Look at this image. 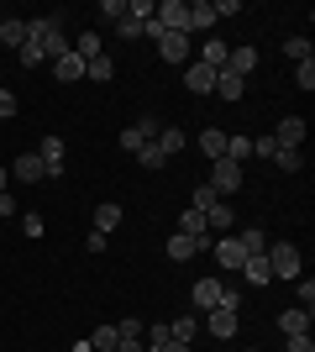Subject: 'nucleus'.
<instances>
[{"label":"nucleus","mask_w":315,"mask_h":352,"mask_svg":"<svg viewBox=\"0 0 315 352\" xmlns=\"http://www.w3.org/2000/svg\"><path fill=\"white\" fill-rule=\"evenodd\" d=\"M263 258H268L273 279H300V274H305V268H300V248H294V242H273Z\"/></svg>","instance_id":"obj_1"},{"label":"nucleus","mask_w":315,"mask_h":352,"mask_svg":"<svg viewBox=\"0 0 315 352\" xmlns=\"http://www.w3.org/2000/svg\"><path fill=\"white\" fill-rule=\"evenodd\" d=\"M210 190H215V200H226L231 190H242V163H231V158H215L210 163V179H205Z\"/></svg>","instance_id":"obj_2"},{"label":"nucleus","mask_w":315,"mask_h":352,"mask_svg":"<svg viewBox=\"0 0 315 352\" xmlns=\"http://www.w3.org/2000/svg\"><path fill=\"white\" fill-rule=\"evenodd\" d=\"M152 16L163 21V32H184L189 37V0H163V6H152Z\"/></svg>","instance_id":"obj_3"},{"label":"nucleus","mask_w":315,"mask_h":352,"mask_svg":"<svg viewBox=\"0 0 315 352\" xmlns=\"http://www.w3.org/2000/svg\"><path fill=\"white\" fill-rule=\"evenodd\" d=\"M237 310H205V321H200V331H210L215 342H231L237 337Z\"/></svg>","instance_id":"obj_4"},{"label":"nucleus","mask_w":315,"mask_h":352,"mask_svg":"<svg viewBox=\"0 0 315 352\" xmlns=\"http://www.w3.org/2000/svg\"><path fill=\"white\" fill-rule=\"evenodd\" d=\"M205 248H210V236H189V232H174V236H168V258H174V263H189V258L205 252Z\"/></svg>","instance_id":"obj_5"},{"label":"nucleus","mask_w":315,"mask_h":352,"mask_svg":"<svg viewBox=\"0 0 315 352\" xmlns=\"http://www.w3.org/2000/svg\"><path fill=\"white\" fill-rule=\"evenodd\" d=\"M184 89H189V95H210V89H215V69H205L200 58H189L184 63Z\"/></svg>","instance_id":"obj_6"},{"label":"nucleus","mask_w":315,"mask_h":352,"mask_svg":"<svg viewBox=\"0 0 315 352\" xmlns=\"http://www.w3.org/2000/svg\"><path fill=\"white\" fill-rule=\"evenodd\" d=\"M158 58L163 63H189V37H184V32H163V37H158Z\"/></svg>","instance_id":"obj_7"},{"label":"nucleus","mask_w":315,"mask_h":352,"mask_svg":"<svg viewBox=\"0 0 315 352\" xmlns=\"http://www.w3.org/2000/svg\"><path fill=\"white\" fill-rule=\"evenodd\" d=\"M37 158H43V168H47V184L63 174V137H43L37 142Z\"/></svg>","instance_id":"obj_8"},{"label":"nucleus","mask_w":315,"mask_h":352,"mask_svg":"<svg viewBox=\"0 0 315 352\" xmlns=\"http://www.w3.org/2000/svg\"><path fill=\"white\" fill-rule=\"evenodd\" d=\"M11 174L21 179V184H47V168H43V158H37V153H21V158L11 163Z\"/></svg>","instance_id":"obj_9"},{"label":"nucleus","mask_w":315,"mask_h":352,"mask_svg":"<svg viewBox=\"0 0 315 352\" xmlns=\"http://www.w3.org/2000/svg\"><path fill=\"white\" fill-rule=\"evenodd\" d=\"M53 79H58V85H79V79H84V58H79L74 47H69L63 58H53Z\"/></svg>","instance_id":"obj_10"},{"label":"nucleus","mask_w":315,"mask_h":352,"mask_svg":"<svg viewBox=\"0 0 315 352\" xmlns=\"http://www.w3.org/2000/svg\"><path fill=\"white\" fill-rule=\"evenodd\" d=\"M257 47H231L226 53V74H237V79H247V74H257Z\"/></svg>","instance_id":"obj_11"},{"label":"nucleus","mask_w":315,"mask_h":352,"mask_svg":"<svg viewBox=\"0 0 315 352\" xmlns=\"http://www.w3.org/2000/svg\"><path fill=\"white\" fill-rule=\"evenodd\" d=\"M221 289H226L221 279H195V289H189V300H195L200 310H215V305H221Z\"/></svg>","instance_id":"obj_12"},{"label":"nucleus","mask_w":315,"mask_h":352,"mask_svg":"<svg viewBox=\"0 0 315 352\" xmlns=\"http://www.w3.org/2000/svg\"><path fill=\"white\" fill-rule=\"evenodd\" d=\"M242 279L253 284V289H263V284H273V268H268V258H263V252H253V258L242 263Z\"/></svg>","instance_id":"obj_13"},{"label":"nucleus","mask_w":315,"mask_h":352,"mask_svg":"<svg viewBox=\"0 0 315 352\" xmlns=\"http://www.w3.org/2000/svg\"><path fill=\"white\" fill-rule=\"evenodd\" d=\"M310 321H315V310H284V316H279V331H284V337H305V331H310Z\"/></svg>","instance_id":"obj_14"},{"label":"nucleus","mask_w":315,"mask_h":352,"mask_svg":"<svg viewBox=\"0 0 315 352\" xmlns=\"http://www.w3.org/2000/svg\"><path fill=\"white\" fill-rule=\"evenodd\" d=\"M273 142H279V147H300L305 142V116H284V121H279V132H273Z\"/></svg>","instance_id":"obj_15"},{"label":"nucleus","mask_w":315,"mask_h":352,"mask_svg":"<svg viewBox=\"0 0 315 352\" xmlns=\"http://www.w3.org/2000/svg\"><path fill=\"white\" fill-rule=\"evenodd\" d=\"M210 252H215V263H221V268H242V263H247V252L237 248V236H221Z\"/></svg>","instance_id":"obj_16"},{"label":"nucleus","mask_w":315,"mask_h":352,"mask_svg":"<svg viewBox=\"0 0 315 352\" xmlns=\"http://www.w3.org/2000/svg\"><path fill=\"white\" fill-rule=\"evenodd\" d=\"M231 226H237V216H231V206H226V200H215V206L205 210V232H231Z\"/></svg>","instance_id":"obj_17"},{"label":"nucleus","mask_w":315,"mask_h":352,"mask_svg":"<svg viewBox=\"0 0 315 352\" xmlns=\"http://www.w3.org/2000/svg\"><path fill=\"white\" fill-rule=\"evenodd\" d=\"M195 147H200V153H205L210 163H215V158H226V132H221V126H205Z\"/></svg>","instance_id":"obj_18"},{"label":"nucleus","mask_w":315,"mask_h":352,"mask_svg":"<svg viewBox=\"0 0 315 352\" xmlns=\"http://www.w3.org/2000/svg\"><path fill=\"white\" fill-rule=\"evenodd\" d=\"M210 95H221V100H242V95H247V79H237V74H215V89H210Z\"/></svg>","instance_id":"obj_19"},{"label":"nucleus","mask_w":315,"mask_h":352,"mask_svg":"<svg viewBox=\"0 0 315 352\" xmlns=\"http://www.w3.org/2000/svg\"><path fill=\"white\" fill-rule=\"evenodd\" d=\"M215 27V6L210 0H189V32H210Z\"/></svg>","instance_id":"obj_20"},{"label":"nucleus","mask_w":315,"mask_h":352,"mask_svg":"<svg viewBox=\"0 0 315 352\" xmlns=\"http://www.w3.org/2000/svg\"><path fill=\"white\" fill-rule=\"evenodd\" d=\"M116 226H121V206H116V200H100V206H95V232L110 236Z\"/></svg>","instance_id":"obj_21"},{"label":"nucleus","mask_w":315,"mask_h":352,"mask_svg":"<svg viewBox=\"0 0 315 352\" xmlns=\"http://www.w3.org/2000/svg\"><path fill=\"white\" fill-rule=\"evenodd\" d=\"M0 43L16 53V47L27 43V21H21V16H5V21H0Z\"/></svg>","instance_id":"obj_22"},{"label":"nucleus","mask_w":315,"mask_h":352,"mask_svg":"<svg viewBox=\"0 0 315 352\" xmlns=\"http://www.w3.org/2000/svg\"><path fill=\"white\" fill-rule=\"evenodd\" d=\"M148 352H189V342H174L168 326H152L148 331Z\"/></svg>","instance_id":"obj_23"},{"label":"nucleus","mask_w":315,"mask_h":352,"mask_svg":"<svg viewBox=\"0 0 315 352\" xmlns=\"http://www.w3.org/2000/svg\"><path fill=\"white\" fill-rule=\"evenodd\" d=\"M226 53H231V47H226L221 37H210V43L200 47V63H205V69H215V74H221V69H226Z\"/></svg>","instance_id":"obj_24"},{"label":"nucleus","mask_w":315,"mask_h":352,"mask_svg":"<svg viewBox=\"0 0 315 352\" xmlns=\"http://www.w3.org/2000/svg\"><path fill=\"white\" fill-rule=\"evenodd\" d=\"M69 47H74V53H79L84 63H90V58H100V53H105V47H100V32H79V37H74Z\"/></svg>","instance_id":"obj_25"},{"label":"nucleus","mask_w":315,"mask_h":352,"mask_svg":"<svg viewBox=\"0 0 315 352\" xmlns=\"http://www.w3.org/2000/svg\"><path fill=\"white\" fill-rule=\"evenodd\" d=\"M237 248L253 258V252H268V236L257 232V226H242V232H237Z\"/></svg>","instance_id":"obj_26"},{"label":"nucleus","mask_w":315,"mask_h":352,"mask_svg":"<svg viewBox=\"0 0 315 352\" xmlns=\"http://www.w3.org/2000/svg\"><path fill=\"white\" fill-rule=\"evenodd\" d=\"M168 337H174V342H195L200 337V316H179V321H168Z\"/></svg>","instance_id":"obj_27"},{"label":"nucleus","mask_w":315,"mask_h":352,"mask_svg":"<svg viewBox=\"0 0 315 352\" xmlns=\"http://www.w3.org/2000/svg\"><path fill=\"white\" fill-rule=\"evenodd\" d=\"M84 79H95V85H110V79H116V63H110V58L100 53V58H90V63H84Z\"/></svg>","instance_id":"obj_28"},{"label":"nucleus","mask_w":315,"mask_h":352,"mask_svg":"<svg viewBox=\"0 0 315 352\" xmlns=\"http://www.w3.org/2000/svg\"><path fill=\"white\" fill-rule=\"evenodd\" d=\"M137 163H142V168H148V174H158V168H163V147H158V142H142V147H137Z\"/></svg>","instance_id":"obj_29"},{"label":"nucleus","mask_w":315,"mask_h":352,"mask_svg":"<svg viewBox=\"0 0 315 352\" xmlns=\"http://www.w3.org/2000/svg\"><path fill=\"white\" fill-rule=\"evenodd\" d=\"M189 142V137L179 132V126H163V132H158V147H163V158H179V147Z\"/></svg>","instance_id":"obj_30"},{"label":"nucleus","mask_w":315,"mask_h":352,"mask_svg":"<svg viewBox=\"0 0 315 352\" xmlns=\"http://www.w3.org/2000/svg\"><path fill=\"white\" fill-rule=\"evenodd\" d=\"M226 158L247 168V158H253V137H226Z\"/></svg>","instance_id":"obj_31"},{"label":"nucleus","mask_w":315,"mask_h":352,"mask_svg":"<svg viewBox=\"0 0 315 352\" xmlns=\"http://www.w3.org/2000/svg\"><path fill=\"white\" fill-rule=\"evenodd\" d=\"M268 163H273V168H284V174H300V163H305V158H300V147H279Z\"/></svg>","instance_id":"obj_32"},{"label":"nucleus","mask_w":315,"mask_h":352,"mask_svg":"<svg viewBox=\"0 0 315 352\" xmlns=\"http://www.w3.org/2000/svg\"><path fill=\"white\" fill-rule=\"evenodd\" d=\"M210 206H215V190H210V184H195V190H189V210H200V216H205Z\"/></svg>","instance_id":"obj_33"},{"label":"nucleus","mask_w":315,"mask_h":352,"mask_svg":"<svg viewBox=\"0 0 315 352\" xmlns=\"http://www.w3.org/2000/svg\"><path fill=\"white\" fill-rule=\"evenodd\" d=\"M137 137H142V142H158V132H163V121L158 116H137V126H132Z\"/></svg>","instance_id":"obj_34"},{"label":"nucleus","mask_w":315,"mask_h":352,"mask_svg":"<svg viewBox=\"0 0 315 352\" xmlns=\"http://www.w3.org/2000/svg\"><path fill=\"white\" fill-rule=\"evenodd\" d=\"M179 232H189V236H210V232H205V216H200V210H184V216H179Z\"/></svg>","instance_id":"obj_35"},{"label":"nucleus","mask_w":315,"mask_h":352,"mask_svg":"<svg viewBox=\"0 0 315 352\" xmlns=\"http://www.w3.org/2000/svg\"><path fill=\"white\" fill-rule=\"evenodd\" d=\"M294 85L305 89V95H310L315 89V58H305V63H294Z\"/></svg>","instance_id":"obj_36"},{"label":"nucleus","mask_w":315,"mask_h":352,"mask_svg":"<svg viewBox=\"0 0 315 352\" xmlns=\"http://www.w3.org/2000/svg\"><path fill=\"white\" fill-rule=\"evenodd\" d=\"M16 63H21V69H37V63H43V47H37V43H21V47H16Z\"/></svg>","instance_id":"obj_37"},{"label":"nucleus","mask_w":315,"mask_h":352,"mask_svg":"<svg viewBox=\"0 0 315 352\" xmlns=\"http://www.w3.org/2000/svg\"><path fill=\"white\" fill-rule=\"evenodd\" d=\"M116 342H121V337H116V326H100L90 347H95V352H116Z\"/></svg>","instance_id":"obj_38"},{"label":"nucleus","mask_w":315,"mask_h":352,"mask_svg":"<svg viewBox=\"0 0 315 352\" xmlns=\"http://www.w3.org/2000/svg\"><path fill=\"white\" fill-rule=\"evenodd\" d=\"M284 53H289L294 63H305V58H310V37H289V43H284Z\"/></svg>","instance_id":"obj_39"},{"label":"nucleus","mask_w":315,"mask_h":352,"mask_svg":"<svg viewBox=\"0 0 315 352\" xmlns=\"http://www.w3.org/2000/svg\"><path fill=\"white\" fill-rule=\"evenodd\" d=\"M100 16L110 21V27H116L121 16H126V0H100Z\"/></svg>","instance_id":"obj_40"},{"label":"nucleus","mask_w":315,"mask_h":352,"mask_svg":"<svg viewBox=\"0 0 315 352\" xmlns=\"http://www.w3.org/2000/svg\"><path fill=\"white\" fill-rule=\"evenodd\" d=\"M273 153H279L273 137H253V158H273Z\"/></svg>","instance_id":"obj_41"},{"label":"nucleus","mask_w":315,"mask_h":352,"mask_svg":"<svg viewBox=\"0 0 315 352\" xmlns=\"http://www.w3.org/2000/svg\"><path fill=\"white\" fill-rule=\"evenodd\" d=\"M21 232H27V236H43L47 226H43V216H37V210H27V216H21Z\"/></svg>","instance_id":"obj_42"},{"label":"nucleus","mask_w":315,"mask_h":352,"mask_svg":"<svg viewBox=\"0 0 315 352\" xmlns=\"http://www.w3.org/2000/svg\"><path fill=\"white\" fill-rule=\"evenodd\" d=\"M294 289H300V305L310 310V305H315V284H310V279H305V274H300V279H294Z\"/></svg>","instance_id":"obj_43"},{"label":"nucleus","mask_w":315,"mask_h":352,"mask_svg":"<svg viewBox=\"0 0 315 352\" xmlns=\"http://www.w3.org/2000/svg\"><path fill=\"white\" fill-rule=\"evenodd\" d=\"M284 352H315V337H310V331H305V337H289Z\"/></svg>","instance_id":"obj_44"},{"label":"nucleus","mask_w":315,"mask_h":352,"mask_svg":"<svg viewBox=\"0 0 315 352\" xmlns=\"http://www.w3.org/2000/svg\"><path fill=\"white\" fill-rule=\"evenodd\" d=\"M210 6H215V21L221 16H242V0H210Z\"/></svg>","instance_id":"obj_45"},{"label":"nucleus","mask_w":315,"mask_h":352,"mask_svg":"<svg viewBox=\"0 0 315 352\" xmlns=\"http://www.w3.org/2000/svg\"><path fill=\"white\" fill-rule=\"evenodd\" d=\"M126 16H137V21H148V16H152V0H126Z\"/></svg>","instance_id":"obj_46"},{"label":"nucleus","mask_w":315,"mask_h":352,"mask_svg":"<svg viewBox=\"0 0 315 352\" xmlns=\"http://www.w3.org/2000/svg\"><path fill=\"white\" fill-rule=\"evenodd\" d=\"M116 32H121V37H142V21H137V16H121Z\"/></svg>","instance_id":"obj_47"},{"label":"nucleus","mask_w":315,"mask_h":352,"mask_svg":"<svg viewBox=\"0 0 315 352\" xmlns=\"http://www.w3.org/2000/svg\"><path fill=\"white\" fill-rule=\"evenodd\" d=\"M16 116V95L11 89H0V121H11Z\"/></svg>","instance_id":"obj_48"},{"label":"nucleus","mask_w":315,"mask_h":352,"mask_svg":"<svg viewBox=\"0 0 315 352\" xmlns=\"http://www.w3.org/2000/svg\"><path fill=\"white\" fill-rule=\"evenodd\" d=\"M215 310H242V294L237 289H221V305H215Z\"/></svg>","instance_id":"obj_49"},{"label":"nucleus","mask_w":315,"mask_h":352,"mask_svg":"<svg viewBox=\"0 0 315 352\" xmlns=\"http://www.w3.org/2000/svg\"><path fill=\"white\" fill-rule=\"evenodd\" d=\"M116 352H148V347H142L137 337H126V342H116Z\"/></svg>","instance_id":"obj_50"},{"label":"nucleus","mask_w":315,"mask_h":352,"mask_svg":"<svg viewBox=\"0 0 315 352\" xmlns=\"http://www.w3.org/2000/svg\"><path fill=\"white\" fill-rule=\"evenodd\" d=\"M0 195H11V168L0 163Z\"/></svg>","instance_id":"obj_51"},{"label":"nucleus","mask_w":315,"mask_h":352,"mask_svg":"<svg viewBox=\"0 0 315 352\" xmlns=\"http://www.w3.org/2000/svg\"><path fill=\"white\" fill-rule=\"evenodd\" d=\"M11 210H16V200H11V195H0V216H11Z\"/></svg>","instance_id":"obj_52"},{"label":"nucleus","mask_w":315,"mask_h":352,"mask_svg":"<svg viewBox=\"0 0 315 352\" xmlns=\"http://www.w3.org/2000/svg\"><path fill=\"white\" fill-rule=\"evenodd\" d=\"M69 352H95V347H90V342H74V347H69Z\"/></svg>","instance_id":"obj_53"},{"label":"nucleus","mask_w":315,"mask_h":352,"mask_svg":"<svg viewBox=\"0 0 315 352\" xmlns=\"http://www.w3.org/2000/svg\"><path fill=\"white\" fill-rule=\"evenodd\" d=\"M253 352H263V347H253Z\"/></svg>","instance_id":"obj_54"}]
</instances>
